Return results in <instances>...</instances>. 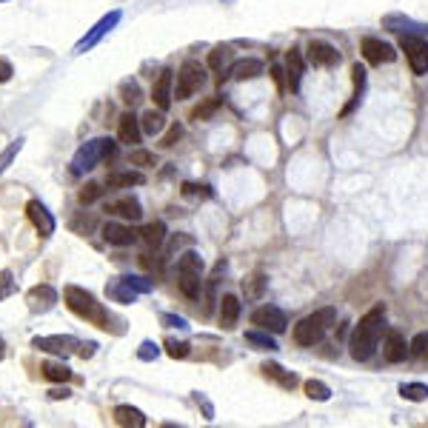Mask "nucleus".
<instances>
[{
	"label": "nucleus",
	"instance_id": "nucleus-1",
	"mask_svg": "<svg viewBox=\"0 0 428 428\" xmlns=\"http://www.w3.org/2000/svg\"><path fill=\"white\" fill-rule=\"evenodd\" d=\"M383 328H386V305L380 303L374 305L368 314L360 317V323L354 326V335L348 340V348H351V357L357 363H366L374 357L377 351V343L383 337Z\"/></svg>",
	"mask_w": 428,
	"mask_h": 428
},
{
	"label": "nucleus",
	"instance_id": "nucleus-2",
	"mask_svg": "<svg viewBox=\"0 0 428 428\" xmlns=\"http://www.w3.org/2000/svg\"><path fill=\"white\" fill-rule=\"evenodd\" d=\"M63 300L69 305V312L78 314L80 320L98 326L103 331H117V326H112L114 317L109 314V308L103 303H98V297H94L91 292L80 289V285H66V289H63ZM117 335H121V331H117Z\"/></svg>",
	"mask_w": 428,
	"mask_h": 428
},
{
	"label": "nucleus",
	"instance_id": "nucleus-3",
	"mask_svg": "<svg viewBox=\"0 0 428 428\" xmlns=\"http://www.w3.org/2000/svg\"><path fill=\"white\" fill-rule=\"evenodd\" d=\"M335 320H337V308H331V305L317 308L314 314L303 317V320L294 326V343L303 346V348L317 346V343L326 337V331L335 326Z\"/></svg>",
	"mask_w": 428,
	"mask_h": 428
},
{
	"label": "nucleus",
	"instance_id": "nucleus-4",
	"mask_svg": "<svg viewBox=\"0 0 428 428\" xmlns=\"http://www.w3.org/2000/svg\"><path fill=\"white\" fill-rule=\"evenodd\" d=\"M112 157H117V143L112 137L89 140V143H83V146L75 152V157H71V175H86L100 160H112Z\"/></svg>",
	"mask_w": 428,
	"mask_h": 428
},
{
	"label": "nucleus",
	"instance_id": "nucleus-5",
	"mask_svg": "<svg viewBox=\"0 0 428 428\" xmlns=\"http://www.w3.org/2000/svg\"><path fill=\"white\" fill-rule=\"evenodd\" d=\"M206 86V66L200 60L188 57L180 69H177V80H175V98L177 100H188L192 94H197Z\"/></svg>",
	"mask_w": 428,
	"mask_h": 428
},
{
	"label": "nucleus",
	"instance_id": "nucleus-6",
	"mask_svg": "<svg viewBox=\"0 0 428 428\" xmlns=\"http://www.w3.org/2000/svg\"><path fill=\"white\" fill-rule=\"evenodd\" d=\"M400 49L406 52L414 75H425L428 71V43L422 37H417V35H402L400 37Z\"/></svg>",
	"mask_w": 428,
	"mask_h": 428
},
{
	"label": "nucleus",
	"instance_id": "nucleus-7",
	"mask_svg": "<svg viewBox=\"0 0 428 428\" xmlns=\"http://www.w3.org/2000/svg\"><path fill=\"white\" fill-rule=\"evenodd\" d=\"M32 348L46 351V354H55V357H60V360H66L69 354H75L80 348V343L71 335H46V337H35Z\"/></svg>",
	"mask_w": 428,
	"mask_h": 428
},
{
	"label": "nucleus",
	"instance_id": "nucleus-8",
	"mask_svg": "<svg viewBox=\"0 0 428 428\" xmlns=\"http://www.w3.org/2000/svg\"><path fill=\"white\" fill-rule=\"evenodd\" d=\"M60 294L55 285L49 283H40V285H32V289L26 292V305H29V312L32 314H46V312H52V308L57 305Z\"/></svg>",
	"mask_w": 428,
	"mask_h": 428
},
{
	"label": "nucleus",
	"instance_id": "nucleus-9",
	"mask_svg": "<svg viewBox=\"0 0 428 428\" xmlns=\"http://www.w3.org/2000/svg\"><path fill=\"white\" fill-rule=\"evenodd\" d=\"M251 323L257 328H263V331H271V335H283L285 326H289V320H285V314L280 312V308L274 305H260L251 312Z\"/></svg>",
	"mask_w": 428,
	"mask_h": 428
},
{
	"label": "nucleus",
	"instance_id": "nucleus-10",
	"mask_svg": "<svg viewBox=\"0 0 428 428\" xmlns=\"http://www.w3.org/2000/svg\"><path fill=\"white\" fill-rule=\"evenodd\" d=\"M152 100L160 112H169L172 109V100H175V71L172 69H163L154 86H152Z\"/></svg>",
	"mask_w": 428,
	"mask_h": 428
},
{
	"label": "nucleus",
	"instance_id": "nucleus-11",
	"mask_svg": "<svg viewBox=\"0 0 428 428\" xmlns=\"http://www.w3.org/2000/svg\"><path fill=\"white\" fill-rule=\"evenodd\" d=\"M121 17H123V15L117 12V9H114V12H109V15H103V17H100V20L91 26V32H89V35H86L78 46H75V52H86V49H91V46H98V43L103 40V35H109V32L117 26V23H121Z\"/></svg>",
	"mask_w": 428,
	"mask_h": 428
},
{
	"label": "nucleus",
	"instance_id": "nucleus-12",
	"mask_svg": "<svg viewBox=\"0 0 428 428\" xmlns=\"http://www.w3.org/2000/svg\"><path fill=\"white\" fill-rule=\"evenodd\" d=\"M26 217H29V223L37 229L40 237H52L55 229H57V223H55V217H52V211L46 208L40 200H29V203H26Z\"/></svg>",
	"mask_w": 428,
	"mask_h": 428
},
{
	"label": "nucleus",
	"instance_id": "nucleus-13",
	"mask_svg": "<svg viewBox=\"0 0 428 428\" xmlns=\"http://www.w3.org/2000/svg\"><path fill=\"white\" fill-rule=\"evenodd\" d=\"M100 234H103V240H106L109 246L123 249V246H132V243L137 240V234H140V231H134L132 226H123V223L109 220V223L100 226Z\"/></svg>",
	"mask_w": 428,
	"mask_h": 428
},
{
	"label": "nucleus",
	"instance_id": "nucleus-14",
	"mask_svg": "<svg viewBox=\"0 0 428 428\" xmlns=\"http://www.w3.org/2000/svg\"><path fill=\"white\" fill-rule=\"evenodd\" d=\"M363 55L371 66H383V63H394L397 52L391 49L389 43H383L380 37H363Z\"/></svg>",
	"mask_w": 428,
	"mask_h": 428
},
{
	"label": "nucleus",
	"instance_id": "nucleus-15",
	"mask_svg": "<svg viewBox=\"0 0 428 428\" xmlns=\"http://www.w3.org/2000/svg\"><path fill=\"white\" fill-rule=\"evenodd\" d=\"M143 137V129H140V117L134 112H123L121 121H117V140L126 143V146H137Z\"/></svg>",
	"mask_w": 428,
	"mask_h": 428
},
{
	"label": "nucleus",
	"instance_id": "nucleus-16",
	"mask_svg": "<svg viewBox=\"0 0 428 428\" xmlns=\"http://www.w3.org/2000/svg\"><path fill=\"white\" fill-rule=\"evenodd\" d=\"M308 60L314 66H335V63H340V52L326 40H312V46H308Z\"/></svg>",
	"mask_w": 428,
	"mask_h": 428
},
{
	"label": "nucleus",
	"instance_id": "nucleus-17",
	"mask_svg": "<svg viewBox=\"0 0 428 428\" xmlns=\"http://www.w3.org/2000/svg\"><path fill=\"white\" fill-rule=\"evenodd\" d=\"M106 211L109 214H117V217H126V220H140L143 217V206L137 197H117L112 203H106Z\"/></svg>",
	"mask_w": 428,
	"mask_h": 428
},
{
	"label": "nucleus",
	"instance_id": "nucleus-18",
	"mask_svg": "<svg viewBox=\"0 0 428 428\" xmlns=\"http://www.w3.org/2000/svg\"><path fill=\"white\" fill-rule=\"evenodd\" d=\"M383 357H386V363H402V360H406V357H409V346H406V337H402L400 331H389V335H386Z\"/></svg>",
	"mask_w": 428,
	"mask_h": 428
},
{
	"label": "nucleus",
	"instance_id": "nucleus-19",
	"mask_svg": "<svg viewBox=\"0 0 428 428\" xmlns=\"http://www.w3.org/2000/svg\"><path fill=\"white\" fill-rule=\"evenodd\" d=\"M226 75H229L231 80H254V78L263 75V63H260L257 57L237 60V63H231V69L226 71Z\"/></svg>",
	"mask_w": 428,
	"mask_h": 428
},
{
	"label": "nucleus",
	"instance_id": "nucleus-20",
	"mask_svg": "<svg viewBox=\"0 0 428 428\" xmlns=\"http://www.w3.org/2000/svg\"><path fill=\"white\" fill-rule=\"evenodd\" d=\"M240 300H237L234 294H223L220 297V326L226 328V331H231L234 326H237V320H240Z\"/></svg>",
	"mask_w": 428,
	"mask_h": 428
},
{
	"label": "nucleus",
	"instance_id": "nucleus-21",
	"mask_svg": "<svg viewBox=\"0 0 428 428\" xmlns=\"http://www.w3.org/2000/svg\"><path fill=\"white\" fill-rule=\"evenodd\" d=\"M285 71H289V89L300 91V80H303V71H305V60L300 49H292L289 57H285Z\"/></svg>",
	"mask_w": 428,
	"mask_h": 428
},
{
	"label": "nucleus",
	"instance_id": "nucleus-22",
	"mask_svg": "<svg viewBox=\"0 0 428 428\" xmlns=\"http://www.w3.org/2000/svg\"><path fill=\"white\" fill-rule=\"evenodd\" d=\"M112 417H114L117 425H123V428H143L146 425V414H143L140 409H134V406H117Z\"/></svg>",
	"mask_w": 428,
	"mask_h": 428
},
{
	"label": "nucleus",
	"instance_id": "nucleus-23",
	"mask_svg": "<svg viewBox=\"0 0 428 428\" xmlns=\"http://www.w3.org/2000/svg\"><path fill=\"white\" fill-rule=\"evenodd\" d=\"M140 237H143V243H146L149 249H160L166 243V223L163 220H152L140 229Z\"/></svg>",
	"mask_w": 428,
	"mask_h": 428
},
{
	"label": "nucleus",
	"instance_id": "nucleus-24",
	"mask_svg": "<svg viewBox=\"0 0 428 428\" xmlns=\"http://www.w3.org/2000/svg\"><path fill=\"white\" fill-rule=\"evenodd\" d=\"M177 274H180L177 285H180L183 297H188V300H200V294H203V280H200V274H192V271H177Z\"/></svg>",
	"mask_w": 428,
	"mask_h": 428
},
{
	"label": "nucleus",
	"instance_id": "nucleus-25",
	"mask_svg": "<svg viewBox=\"0 0 428 428\" xmlns=\"http://www.w3.org/2000/svg\"><path fill=\"white\" fill-rule=\"evenodd\" d=\"M229 63H231V46H214V49L208 52V69L211 71H220V78H217L220 83L226 80V71L223 69Z\"/></svg>",
	"mask_w": 428,
	"mask_h": 428
},
{
	"label": "nucleus",
	"instance_id": "nucleus-26",
	"mask_svg": "<svg viewBox=\"0 0 428 428\" xmlns=\"http://www.w3.org/2000/svg\"><path fill=\"white\" fill-rule=\"evenodd\" d=\"M146 183V175L143 172H112L106 177L109 188H129V186H143Z\"/></svg>",
	"mask_w": 428,
	"mask_h": 428
},
{
	"label": "nucleus",
	"instance_id": "nucleus-27",
	"mask_svg": "<svg viewBox=\"0 0 428 428\" xmlns=\"http://www.w3.org/2000/svg\"><path fill=\"white\" fill-rule=\"evenodd\" d=\"M106 294H109L112 300H117V303H134V297H137V292L132 289V285H129L123 277L112 280V283L106 285Z\"/></svg>",
	"mask_w": 428,
	"mask_h": 428
},
{
	"label": "nucleus",
	"instance_id": "nucleus-28",
	"mask_svg": "<svg viewBox=\"0 0 428 428\" xmlns=\"http://www.w3.org/2000/svg\"><path fill=\"white\" fill-rule=\"evenodd\" d=\"M40 374L46 380H52V383H69V380H71V368L66 363H55V360H46L40 366Z\"/></svg>",
	"mask_w": 428,
	"mask_h": 428
},
{
	"label": "nucleus",
	"instance_id": "nucleus-29",
	"mask_svg": "<svg viewBox=\"0 0 428 428\" xmlns=\"http://www.w3.org/2000/svg\"><path fill=\"white\" fill-rule=\"evenodd\" d=\"M140 129H143V134H152V137L160 134V132L166 129V117H163V112H160V109H157V112H154V109L146 112V114L140 117Z\"/></svg>",
	"mask_w": 428,
	"mask_h": 428
},
{
	"label": "nucleus",
	"instance_id": "nucleus-30",
	"mask_svg": "<svg viewBox=\"0 0 428 428\" xmlns=\"http://www.w3.org/2000/svg\"><path fill=\"white\" fill-rule=\"evenodd\" d=\"M263 374L271 377V380H277L283 389H294V386H297V377H294L292 371H285L283 366H277V363H266V366H263Z\"/></svg>",
	"mask_w": 428,
	"mask_h": 428
},
{
	"label": "nucleus",
	"instance_id": "nucleus-31",
	"mask_svg": "<svg viewBox=\"0 0 428 428\" xmlns=\"http://www.w3.org/2000/svg\"><path fill=\"white\" fill-rule=\"evenodd\" d=\"M121 100H123L126 106H132V109L143 100V91H140V83H137V80H123V83H121Z\"/></svg>",
	"mask_w": 428,
	"mask_h": 428
},
{
	"label": "nucleus",
	"instance_id": "nucleus-32",
	"mask_svg": "<svg viewBox=\"0 0 428 428\" xmlns=\"http://www.w3.org/2000/svg\"><path fill=\"white\" fill-rule=\"evenodd\" d=\"M243 292H246V297H251V300L263 297V292H266V277H263V271H254V274L243 283Z\"/></svg>",
	"mask_w": 428,
	"mask_h": 428
},
{
	"label": "nucleus",
	"instance_id": "nucleus-33",
	"mask_svg": "<svg viewBox=\"0 0 428 428\" xmlns=\"http://www.w3.org/2000/svg\"><path fill=\"white\" fill-rule=\"evenodd\" d=\"M177 271H192V274H203V257L197 251H186L177 260Z\"/></svg>",
	"mask_w": 428,
	"mask_h": 428
},
{
	"label": "nucleus",
	"instance_id": "nucleus-34",
	"mask_svg": "<svg viewBox=\"0 0 428 428\" xmlns=\"http://www.w3.org/2000/svg\"><path fill=\"white\" fill-rule=\"evenodd\" d=\"M305 394L312 397V400H317V402H326L328 397H331V389L326 386V383H320V380H305Z\"/></svg>",
	"mask_w": 428,
	"mask_h": 428
},
{
	"label": "nucleus",
	"instance_id": "nucleus-35",
	"mask_svg": "<svg viewBox=\"0 0 428 428\" xmlns=\"http://www.w3.org/2000/svg\"><path fill=\"white\" fill-rule=\"evenodd\" d=\"M100 197H103V186H100V183H86L80 192H78L80 206H91L94 200H100Z\"/></svg>",
	"mask_w": 428,
	"mask_h": 428
},
{
	"label": "nucleus",
	"instance_id": "nucleus-36",
	"mask_svg": "<svg viewBox=\"0 0 428 428\" xmlns=\"http://www.w3.org/2000/svg\"><path fill=\"white\" fill-rule=\"evenodd\" d=\"M23 143H26V140L17 137V140H12V143H9V149L0 152V175H3V172L9 169V166H12V160H15V157H17V152L23 149Z\"/></svg>",
	"mask_w": 428,
	"mask_h": 428
},
{
	"label": "nucleus",
	"instance_id": "nucleus-37",
	"mask_svg": "<svg viewBox=\"0 0 428 428\" xmlns=\"http://www.w3.org/2000/svg\"><path fill=\"white\" fill-rule=\"evenodd\" d=\"M400 394L406 397V400H411V402H422V400H428V386H422V383H406V386H400Z\"/></svg>",
	"mask_w": 428,
	"mask_h": 428
},
{
	"label": "nucleus",
	"instance_id": "nucleus-38",
	"mask_svg": "<svg viewBox=\"0 0 428 428\" xmlns=\"http://www.w3.org/2000/svg\"><path fill=\"white\" fill-rule=\"evenodd\" d=\"M409 354L417 357V360H428V335H425V331L414 335V340L409 343Z\"/></svg>",
	"mask_w": 428,
	"mask_h": 428
},
{
	"label": "nucleus",
	"instance_id": "nucleus-39",
	"mask_svg": "<svg viewBox=\"0 0 428 428\" xmlns=\"http://www.w3.org/2000/svg\"><path fill=\"white\" fill-rule=\"evenodd\" d=\"M129 163L132 166H143V169H152V166H157V154L154 152H146V149H134L129 154Z\"/></svg>",
	"mask_w": 428,
	"mask_h": 428
},
{
	"label": "nucleus",
	"instance_id": "nucleus-40",
	"mask_svg": "<svg viewBox=\"0 0 428 428\" xmlns=\"http://www.w3.org/2000/svg\"><path fill=\"white\" fill-rule=\"evenodd\" d=\"M246 340H249V343H254V346H260L263 351H274V348H277L274 337H269V331L263 335V328H260V331H249V335H246Z\"/></svg>",
	"mask_w": 428,
	"mask_h": 428
},
{
	"label": "nucleus",
	"instance_id": "nucleus-41",
	"mask_svg": "<svg viewBox=\"0 0 428 428\" xmlns=\"http://www.w3.org/2000/svg\"><path fill=\"white\" fill-rule=\"evenodd\" d=\"M166 354L175 357V360H186V357L192 354V346L183 340H166Z\"/></svg>",
	"mask_w": 428,
	"mask_h": 428
},
{
	"label": "nucleus",
	"instance_id": "nucleus-42",
	"mask_svg": "<svg viewBox=\"0 0 428 428\" xmlns=\"http://www.w3.org/2000/svg\"><path fill=\"white\" fill-rule=\"evenodd\" d=\"M220 109V100L217 98H211V100H206L203 106H197L195 112H192V121H208V117Z\"/></svg>",
	"mask_w": 428,
	"mask_h": 428
},
{
	"label": "nucleus",
	"instance_id": "nucleus-43",
	"mask_svg": "<svg viewBox=\"0 0 428 428\" xmlns=\"http://www.w3.org/2000/svg\"><path fill=\"white\" fill-rule=\"evenodd\" d=\"M17 292V283L12 277V271H0V300H6Z\"/></svg>",
	"mask_w": 428,
	"mask_h": 428
},
{
	"label": "nucleus",
	"instance_id": "nucleus-44",
	"mask_svg": "<svg viewBox=\"0 0 428 428\" xmlns=\"http://www.w3.org/2000/svg\"><path fill=\"white\" fill-rule=\"evenodd\" d=\"M180 137H183V126H180V123H172L169 132H166V134L160 137V146H163V149H172Z\"/></svg>",
	"mask_w": 428,
	"mask_h": 428
},
{
	"label": "nucleus",
	"instance_id": "nucleus-45",
	"mask_svg": "<svg viewBox=\"0 0 428 428\" xmlns=\"http://www.w3.org/2000/svg\"><path fill=\"white\" fill-rule=\"evenodd\" d=\"M94 226H98V220H94V217H86V214H80V217L71 220V231H78V234H89Z\"/></svg>",
	"mask_w": 428,
	"mask_h": 428
},
{
	"label": "nucleus",
	"instance_id": "nucleus-46",
	"mask_svg": "<svg viewBox=\"0 0 428 428\" xmlns=\"http://www.w3.org/2000/svg\"><path fill=\"white\" fill-rule=\"evenodd\" d=\"M180 192H183L186 197H211L208 186H197V183H183Z\"/></svg>",
	"mask_w": 428,
	"mask_h": 428
},
{
	"label": "nucleus",
	"instance_id": "nucleus-47",
	"mask_svg": "<svg viewBox=\"0 0 428 428\" xmlns=\"http://www.w3.org/2000/svg\"><path fill=\"white\" fill-rule=\"evenodd\" d=\"M123 280L132 285V289H134L137 294H146V292H152V283H149V280H143V277H132V274H129V277H123Z\"/></svg>",
	"mask_w": 428,
	"mask_h": 428
},
{
	"label": "nucleus",
	"instance_id": "nucleus-48",
	"mask_svg": "<svg viewBox=\"0 0 428 428\" xmlns=\"http://www.w3.org/2000/svg\"><path fill=\"white\" fill-rule=\"evenodd\" d=\"M157 354H160V348H157L154 343H149V340L143 343V346H140V351H137V357H140V360H154Z\"/></svg>",
	"mask_w": 428,
	"mask_h": 428
},
{
	"label": "nucleus",
	"instance_id": "nucleus-49",
	"mask_svg": "<svg viewBox=\"0 0 428 428\" xmlns=\"http://www.w3.org/2000/svg\"><path fill=\"white\" fill-rule=\"evenodd\" d=\"M163 323L172 326V328H186V320L183 317H175V314H163Z\"/></svg>",
	"mask_w": 428,
	"mask_h": 428
},
{
	"label": "nucleus",
	"instance_id": "nucleus-50",
	"mask_svg": "<svg viewBox=\"0 0 428 428\" xmlns=\"http://www.w3.org/2000/svg\"><path fill=\"white\" fill-rule=\"evenodd\" d=\"M94 348H98V343H80L78 354L83 357V360H89V357H94Z\"/></svg>",
	"mask_w": 428,
	"mask_h": 428
},
{
	"label": "nucleus",
	"instance_id": "nucleus-51",
	"mask_svg": "<svg viewBox=\"0 0 428 428\" xmlns=\"http://www.w3.org/2000/svg\"><path fill=\"white\" fill-rule=\"evenodd\" d=\"M12 78V66L6 60H0V83H6Z\"/></svg>",
	"mask_w": 428,
	"mask_h": 428
},
{
	"label": "nucleus",
	"instance_id": "nucleus-52",
	"mask_svg": "<svg viewBox=\"0 0 428 428\" xmlns=\"http://www.w3.org/2000/svg\"><path fill=\"white\" fill-rule=\"evenodd\" d=\"M49 397H52V400H69V397H71V391L63 386V389H52V391H49Z\"/></svg>",
	"mask_w": 428,
	"mask_h": 428
},
{
	"label": "nucleus",
	"instance_id": "nucleus-53",
	"mask_svg": "<svg viewBox=\"0 0 428 428\" xmlns=\"http://www.w3.org/2000/svg\"><path fill=\"white\" fill-rule=\"evenodd\" d=\"M188 243H192V237H175V240H172V246H169V251L180 249V246H188Z\"/></svg>",
	"mask_w": 428,
	"mask_h": 428
},
{
	"label": "nucleus",
	"instance_id": "nucleus-54",
	"mask_svg": "<svg viewBox=\"0 0 428 428\" xmlns=\"http://www.w3.org/2000/svg\"><path fill=\"white\" fill-rule=\"evenodd\" d=\"M271 75H274L277 86H283V69H280V66H271Z\"/></svg>",
	"mask_w": 428,
	"mask_h": 428
},
{
	"label": "nucleus",
	"instance_id": "nucleus-55",
	"mask_svg": "<svg viewBox=\"0 0 428 428\" xmlns=\"http://www.w3.org/2000/svg\"><path fill=\"white\" fill-rule=\"evenodd\" d=\"M6 357V343H3V337H0V360Z\"/></svg>",
	"mask_w": 428,
	"mask_h": 428
}]
</instances>
